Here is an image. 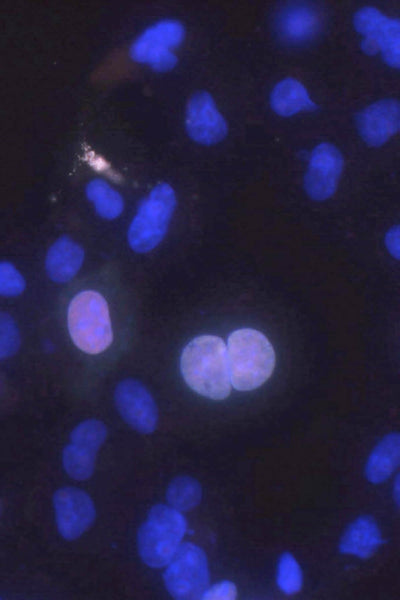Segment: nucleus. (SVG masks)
I'll list each match as a JSON object with an SVG mask.
<instances>
[{"label": "nucleus", "mask_w": 400, "mask_h": 600, "mask_svg": "<svg viewBox=\"0 0 400 600\" xmlns=\"http://www.w3.org/2000/svg\"><path fill=\"white\" fill-rule=\"evenodd\" d=\"M180 371L186 384L212 400H224L231 392L226 345L215 335L193 338L183 349Z\"/></svg>", "instance_id": "f257e3e1"}, {"label": "nucleus", "mask_w": 400, "mask_h": 600, "mask_svg": "<svg viewBox=\"0 0 400 600\" xmlns=\"http://www.w3.org/2000/svg\"><path fill=\"white\" fill-rule=\"evenodd\" d=\"M226 353L230 382L236 390L251 391L260 387L274 371V348L258 330L242 328L231 332Z\"/></svg>", "instance_id": "f03ea898"}, {"label": "nucleus", "mask_w": 400, "mask_h": 600, "mask_svg": "<svg viewBox=\"0 0 400 600\" xmlns=\"http://www.w3.org/2000/svg\"><path fill=\"white\" fill-rule=\"evenodd\" d=\"M67 327L71 340L81 351L97 355L113 341V330L106 299L97 291L76 294L67 309Z\"/></svg>", "instance_id": "7ed1b4c3"}, {"label": "nucleus", "mask_w": 400, "mask_h": 600, "mask_svg": "<svg viewBox=\"0 0 400 600\" xmlns=\"http://www.w3.org/2000/svg\"><path fill=\"white\" fill-rule=\"evenodd\" d=\"M186 527V520L178 510L162 504L153 506L137 536L144 563L153 568L167 565L180 546Z\"/></svg>", "instance_id": "20e7f679"}, {"label": "nucleus", "mask_w": 400, "mask_h": 600, "mask_svg": "<svg viewBox=\"0 0 400 600\" xmlns=\"http://www.w3.org/2000/svg\"><path fill=\"white\" fill-rule=\"evenodd\" d=\"M176 207V195L171 185L157 184L140 203L128 229L132 250L146 253L165 237Z\"/></svg>", "instance_id": "39448f33"}, {"label": "nucleus", "mask_w": 400, "mask_h": 600, "mask_svg": "<svg viewBox=\"0 0 400 600\" xmlns=\"http://www.w3.org/2000/svg\"><path fill=\"white\" fill-rule=\"evenodd\" d=\"M164 583L172 597L200 599L208 588L209 569L206 554L192 543L180 544L168 563Z\"/></svg>", "instance_id": "423d86ee"}, {"label": "nucleus", "mask_w": 400, "mask_h": 600, "mask_svg": "<svg viewBox=\"0 0 400 600\" xmlns=\"http://www.w3.org/2000/svg\"><path fill=\"white\" fill-rule=\"evenodd\" d=\"M185 37L184 26L177 20L164 19L145 29L130 47L131 58L157 72H168L178 62L173 49Z\"/></svg>", "instance_id": "0eeeda50"}, {"label": "nucleus", "mask_w": 400, "mask_h": 600, "mask_svg": "<svg viewBox=\"0 0 400 600\" xmlns=\"http://www.w3.org/2000/svg\"><path fill=\"white\" fill-rule=\"evenodd\" d=\"M358 33L363 35L361 49L368 55L380 53L390 67L400 66V21L389 18L375 7L359 9L353 18Z\"/></svg>", "instance_id": "6e6552de"}, {"label": "nucleus", "mask_w": 400, "mask_h": 600, "mask_svg": "<svg viewBox=\"0 0 400 600\" xmlns=\"http://www.w3.org/2000/svg\"><path fill=\"white\" fill-rule=\"evenodd\" d=\"M185 126L189 137L202 145L219 143L228 132L225 118L213 97L206 91H198L190 97L186 107Z\"/></svg>", "instance_id": "1a4fd4ad"}, {"label": "nucleus", "mask_w": 400, "mask_h": 600, "mask_svg": "<svg viewBox=\"0 0 400 600\" xmlns=\"http://www.w3.org/2000/svg\"><path fill=\"white\" fill-rule=\"evenodd\" d=\"M343 169V157L334 145L324 142L311 153L304 188L308 196L316 201L330 198L337 189Z\"/></svg>", "instance_id": "9d476101"}, {"label": "nucleus", "mask_w": 400, "mask_h": 600, "mask_svg": "<svg viewBox=\"0 0 400 600\" xmlns=\"http://www.w3.org/2000/svg\"><path fill=\"white\" fill-rule=\"evenodd\" d=\"M57 527L67 540L80 537L93 523L95 508L84 491L65 487L57 490L53 498Z\"/></svg>", "instance_id": "9b49d317"}, {"label": "nucleus", "mask_w": 400, "mask_h": 600, "mask_svg": "<svg viewBox=\"0 0 400 600\" xmlns=\"http://www.w3.org/2000/svg\"><path fill=\"white\" fill-rule=\"evenodd\" d=\"M115 402L123 419L135 430L144 434L155 430L157 407L142 383L133 379L121 381L115 390Z\"/></svg>", "instance_id": "f8f14e48"}, {"label": "nucleus", "mask_w": 400, "mask_h": 600, "mask_svg": "<svg viewBox=\"0 0 400 600\" xmlns=\"http://www.w3.org/2000/svg\"><path fill=\"white\" fill-rule=\"evenodd\" d=\"M356 125L361 138L368 145H383L399 130V102L396 99H382L372 103L358 113Z\"/></svg>", "instance_id": "ddd939ff"}, {"label": "nucleus", "mask_w": 400, "mask_h": 600, "mask_svg": "<svg viewBox=\"0 0 400 600\" xmlns=\"http://www.w3.org/2000/svg\"><path fill=\"white\" fill-rule=\"evenodd\" d=\"M83 261V248L70 237L62 236L49 248L45 268L51 280L65 283L77 274Z\"/></svg>", "instance_id": "4468645a"}, {"label": "nucleus", "mask_w": 400, "mask_h": 600, "mask_svg": "<svg viewBox=\"0 0 400 600\" xmlns=\"http://www.w3.org/2000/svg\"><path fill=\"white\" fill-rule=\"evenodd\" d=\"M320 27V15L309 4L294 3L284 7L277 18L279 34L289 42H303Z\"/></svg>", "instance_id": "2eb2a0df"}, {"label": "nucleus", "mask_w": 400, "mask_h": 600, "mask_svg": "<svg viewBox=\"0 0 400 600\" xmlns=\"http://www.w3.org/2000/svg\"><path fill=\"white\" fill-rule=\"evenodd\" d=\"M382 544V536L376 521L371 516H361L345 530L339 550L343 554L360 558L371 557Z\"/></svg>", "instance_id": "dca6fc26"}, {"label": "nucleus", "mask_w": 400, "mask_h": 600, "mask_svg": "<svg viewBox=\"0 0 400 600\" xmlns=\"http://www.w3.org/2000/svg\"><path fill=\"white\" fill-rule=\"evenodd\" d=\"M270 105L276 114L283 117L316 109V104L305 86L291 77L281 80L274 86L270 95Z\"/></svg>", "instance_id": "f3484780"}, {"label": "nucleus", "mask_w": 400, "mask_h": 600, "mask_svg": "<svg viewBox=\"0 0 400 600\" xmlns=\"http://www.w3.org/2000/svg\"><path fill=\"white\" fill-rule=\"evenodd\" d=\"M400 462V436L397 432L386 435L368 457L365 476L375 484L387 480Z\"/></svg>", "instance_id": "a211bd4d"}, {"label": "nucleus", "mask_w": 400, "mask_h": 600, "mask_svg": "<svg viewBox=\"0 0 400 600\" xmlns=\"http://www.w3.org/2000/svg\"><path fill=\"white\" fill-rule=\"evenodd\" d=\"M85 193L93 203L95 211L104 219L112 220L121 215L124 201L118 191L102 179H93L88 182Z\"/></svg>", "instance_id": "6ab92c4d"}, {"label": "nucleus", "mask_w": 400, "mask_h": 600, "mask_svg": "<svg viewBox=\"0 0 400 600\" xmlns=\"http://www.w3.org/2000/svg\"><path fill=\"white\" fill-rule=\"evenodd\" d=\"M166 497L172 508L188 511L200 503L202 489L196 479L190 476H179L169 484Z\"/></svg>", "instance_id": "aec40b11"}, {"label": "nucleus", "mask_w": 400, "mask_h": 600, "mask_svg": "<svg viewBox=\"0 0 400 600\" xmlns=\"http://www.w3.org/2000/svg\"><path fill=\"white\" fill-rule=\"evenodd\" d=\"M95 456L96 453L70 443L62 454L64 469L73 479L85 480L94 471Z\"/></svg>", "instance_id": "412c9836"}, {"label": "nucleus", "mask_w": 400, "mask_h": 600, "mask_svg": "<svg viewBox=\"0 0 400 600\" xmlns=\"http://www.w3.org/2000/svg\"><path fill=\"white\" fill-rule=\"evenodd\" d=\"M107 436L106 426L95 419L81 422L71 433V443L97 453Z\"/></svg>", "instance_id": "4be33fe9"}, {"label": "nucleus", "mask_w": 400, "mask_h": 600, "mask_svg": "<svg viewBox=\"0 0 400 600\" xmlns=\"http://www.w3.org/2000/svg\"><path fill=\"white\" fill-rule=\"evenodd\" d=\"M276 581L279 589L286 595H293L300 591L303 583L302 570L292 554L285 552L281 555L277 565Z\"/></svg>", "instance_id": "5701e85b"}, {"label": "nucleus", "mask_w": 400, "mask_h": 600, "mask_svg": "<svg viewBox=\"0 0 400 600\" xmlns=\"http://www.w3.org/2000/svg\"><path fill=\"white\" fill-rule=\"evenodd\" d=\"M20 346V334L13 318L0 311V359L15 354Z\"/></svg>", "instance_id": "b1692460"}, {"label": "nucleus", "mask_w": 400, "mask_h": 600, "mask_svg": "<svg viewBox=\"0 0 400 600\" xmlns=\"http://www.w3.org/2000/svg\"><path fill=\"white\" fill-rule=\"evenodd\" d=\"M26 287L22 274L10 262L0 261V295L15 297L20 295Z\"/></svg>", "instance_id": "393cba45"}, {"label": "nucleus", "mask_w": 400, "mask_h": 600, "mask_svg": "<svg viewBox=\"0 0 400 600\" xmlns=\"http://www.w3.org/2000/svg\"><path fill=\"white\" fill-rule=\"evenodd\" d=\"M237 598V588L231 581H221L207 588L201 599L204 600H234Z\"/></svg>", "instance_id": "a878e982"}, {"label": "nucleus", "mask_w": 400, "mask_h": 600, "mask_svg": "<svg viewBox=\"0 0 400 600\" xmlns=\"http://www.w3.org/2000/svg\"><path fill=\"white\" fill-rule=\"evenodd\" d=\"M400 231H399V226L396 225L394 227H391L386 235H385V244L386 247L389 251V253L395 258V259H399V255H400Z\"/></svg>", "instance_id": "bb28decb"}, {"label": "nucleus", "mask_w": 400, "mask_h": 600, "mask_svg": "<svg viewBox=\"0 0 400 600\" xmlns=\"http://www.w3.org/2000/svg\"><path fill=\"white\" fill-rule=\"evenodd\" d=\"M394 497L397 505H399V477H397L394 487Z\"/></svg>", "instance_id": "cd10ccee"}]
</instances>
